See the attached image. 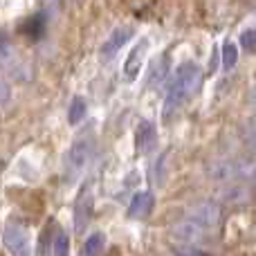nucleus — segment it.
<instances>
[{"label": "nucleus", "mask_w": 256, "mask_h": 256, "mask_svg": "<svg viewBox=\"0 0 256 256\" xmlns=\"http://www.w3.org/2000/svg\"><path fill=\"white\" fill-rule=\"evenodd\" d=\"M104 248H106V236L102 232H94L84 243V256H99L104 252Z\"/></svg>", "instance_id": "obj_13"}, {"label": "nucleus", "mask_w": 256, "mask_h": 256, "mask_svg": "<svg viewBox=\"0 0 256 256\" xmlns=\"http://www.w3.org/2000/svg\"><path fill=\"white\" fill-rule=\"evenodd\" d=\"M209 173H212V178L214 180H222V182H227V180H232V178H236V176H243V164H234V162H216L212 168H209Z\"/></svg>", "instance_id": "obj_11"}, {"label": "nucleus", "mask_w": 256, "mask_h": 256, "mask_svg": "<svg viewBox=\"0 0 256 256\" xmlns=\"http://www.w3.org/2000/svg\"><path fill=\"white\" fill-rule=\"evenodd\" d=\"M52 256H70V238H68V234L63 230H58L56 236H54Z\"/></svg>", "instance_id": "obj_14"}, {"label": "nucleus", "mask_w": 256, "mask_h": 256, "mask_svg": "<svg viewBox=\"0 0 256 256\" xmlns=\"http://www.w3.org/2000/svg\"><path fill=\"white\" fill-rule=\"evenodd\" d=\"M132 36V30L130 27H122V30H115L110 36H108V40L102 45V56H112V54L117 52V50H122L124 45L130 40Z\"/></svg>", "instance_id": "obj_9"}, {"label": "nucleus", "mask_w": 256, "mask_h": 256, "mask_svg": "<svg viewBox=\"0 0 256 256\" xmlns=\"http://www.w3.org/2000/svg\"><path fill=\"white\" fill-rule=\"evenodd\" d=\"M4 245L14 256H32V240L25 227L9 222L4 227Z\"/></svg>", "instance_id": "obj_4"}, {"label": "nucleus", "mask_w": 256, "mask_h": 256, "mask_svg": "<svg viewBox=\"0 0 256 256\" xmlns=\"http://www.w3.org/2000/svg\"><path fill=\"white\" fill-rule=\"evenodd\" d=\"M200 81H202V70L196 63H184L182 68H178V72L171 76L166 88V99H164V110H162L164 120H168L182 106V102L189 99L198 90Z\"/></svg>", "instance_id": "obj_1"}, {"label": "nucleus", "mask_w": 256, "mask_h": 256, "mask_svg": "<svg viewBox=\"0 0 256 256\" xmlns=\"http://www.w3.org/2000/svg\"><path fill=\"white\" fill-rule=\"evenodd\" d=\"M220 204L214 202V200H202V202H196L194 207L186 209V220L196 222L198 227H202L204 232L216 230L218 222H220Z\"/></svg>", "instance_id": "obj_3"}, {"label": "nucleus", "mask_w": 256, "mask_h": 256, "mask_svg": "<svg viewBox=\"0 0 256 256\" xmlns=\"http://www.w3.org/2000/svg\"><path fill=\"white\" fill-rule=\"evenodd\" d=\"M248 198H250V194H248V189H243V186H234V189H227L225 191V200H227V202L238 204V202H245Z\"/></svg>", "instance_id": "obj_18"}, {"label": "nucleus", "mask_w": 256, "mask_h": 256, "mask_svg": "<svg viewBox=\"0 0 256 256\" xmlns=\"http://www.w3.org/2000/svg\"><path fill=\"white\" fill-rule=\"evenodd\" d=\"M171 234L180 240V245H198L200 240L204 238V230H202V227H198L196 222L186 220V218H182L180 222H176V225H173Z\"/></svg>", "instance_id": "obj_6"}, {"label": "nucleus", "mask_w": 256, "mask_h": 256, "mask_svg": "<svg viewBox=\"0 0 256 256\" xmlns=\"http://www.w3.org/2000/svg\"><path fill=\"white\" fill-rule=\"evenodd\" d=\"M155 137H158V132H155V126L150 124V122H142L140 126H137L135 130V144L140 150H148L150 146L155 144Z\"/></svg>", "instance_id": "obj_12"}, {"label": "nucleus", "mask_w": 256, "mask_h": 256, "mask_svg": "<svg viewBox=\"0 0 256 256\" xmlns=\"http://www.w3.org/2000/svg\"><path fill=\"white\" fill-rule=\"evenodd\" d=\"M9 97H12V90H9V84L4 81V76L0 74V106H4V104L9 102Z\"/></svg>", "instance_id": "obj_20"}, {"label": "nucleus", "mask_w": 256, "mask_h": 256, "mask_svg": "<svg viewBox=\"0 0 256 256\" xmlns=\"http://www.w3.org/2000/svg\"><path fill=\"white\" fill-rule=\"evenodd\" d=\"M84 117H86V102L84 99H74L70 106V112H68V120H70V124H79Z\"/></svg>", "instance_id": "obj_15"}, {"label": "nucleus", "mask_w": 256, "mask_h": 256, "mask_svg": "<svg viewBox=\"0 0 256 256\" xmlns=\"http://www.w3.org/2000/svg\"><path fill=\"white\" fill-rule=\"evenodd\" d=\"M173 254L176 256H212V254H207L204 250H200V248H196V245H173Z\"/></svg>", "instance_id": "obj_17"}, {"label": "nucleus", "mask_w": 256, "mask_h": 256, "mask_svg": "<svg viewBox=\"0 0 256 256\" xmlns=\"http://www.w3.org/2000/svg\"><path fill=\"white\" fill-rule=\"evenodd\" d=\"M254 30H248V32H243L240 34V48L243 50H248V52H254V48H256V38H254Z\"/></svg>", "instance_id": "obj_19"}, {"label": "nucleus", "mask_w": 256, "mask_h": 256, "mask_svg": "<svg viewBox=\"0 0 256 256\" xmlns=\"http://www.w3.org/2000/svg\"><path fill=\"white\" fill-rule=\"evenodd\" d=\"M153 204H155L153 194H150V191H140V194L132 196L130 207H128V214H130L132 218H144V216H148V214L153 212Z\"/></svg>", "instance_id": "obj_8"}, {"label": "nucleus", "mask_w": 256, "mask_h": 256, "mask_svg": "<svg viewBox=\"0 0 256 256\" xmlns=\"http://www.w3.org/2000/svg\"><path fill=\"white\" fill-rule=\"evenodd\" d=\"M146 45H148V40L142 38L140 43L132 48V52L128 54L126 66H124V74H126L128 81H135L137 74H140V70H142V58H144V54H146Z\"/></svg>", "instance_id": "obj_7"}, {"label": "nucleus", "mask_w": 256, "mask_h": 256, "mask_svg": "<svg viewBox=\"0 0 256 256\" xmlns=\"http://www.w3.org/2000/svg\"><path fill=\"white\" fill-rule=\"evenodd\" d=\"M92 212H94V196H92V189L90 184H86L81 189L79 198H76V204H74V230L79 234H84L88 230L90 220H92Z\"/></svg>", "instance_id": "obj_5"}, {"label": "nucleus", "mask_w": 256, "mask_h": 256, "mask_svg": "<svg viewBox=\"0 0 256 256\" xmlns=\"http://www.w3.org/2000/svg\"><path fill=\"white\" fill-rule=\"evenodd\" d=\"M236 61H238V50H236V45L227 43L225 48H222V68L232 70V68L236 66Z\"/></svg>", "instance_id": "obj_16"}, {"label": "nucleus", "mask_w": 256, "mask_h": 256, "mask_svg": "<svg viewBox=\"0 0 256 256\" xmlns=\"http://www.w3.org/2000/svg\"><path fill=\"white\" fill-rule=\"evenodd\" d=\"M94 148L97 146H94L92 137H79L70 146V150L63 158V178H66V182H74L86 171V166L90 164V160L94 155Z\"/></svg>", "instance_id": "obj_2"}, {"label": "nucleus", "mask_w": 256, "mask_h": 256, "mask_svg": "<svg viewBox=\"0 0 256 256\" xmlns=\"http://www.w3.org/2000/svg\"><path fill=\"white\" fill-rule=\"evenodd\" d=\"M168 74V56L166 54H160V56L153 58L148 70V88H158Z\"/></svg>", "instance_id": "obj_10"}]
</instances>
